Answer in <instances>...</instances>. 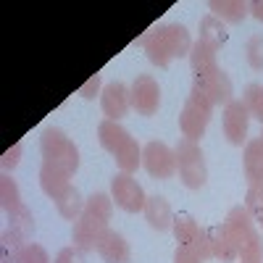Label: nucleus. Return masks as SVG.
I'll list each match as a JSON object with an SVG mask.
<instances>
[{
  "label": "nucleus",
  "mask_w": 263,
  "mask_h": 263,
  "mask_svg": "<svg viewBox=\"0 0 263 263\" xmlns=\"http://www.w3.org/2000/svg\"><path fill=\"white\" fill-rule=\"evenodd\" d=\"M248 63L253 66L255 71L263 69V37L260 34L248 40Z\"/></svg>",
  "instance_id": "obj_30"
},
{
  "label": "nucleus",
  "mask_w": 263,
  "mask_h": 263,
  "mask_svg": "<svg viewBox=\"0 0 263 263\" xmlns=\"http://www.w3.org/2000/svg\"><path fill=\"white\" fill-rule=\"evenodd\" d=\"M245 208L253 216V221L263 227V187H250L245 195Z\"/></svg>",
  "instance_id": "obj_29"
},
{
  "label": "nucleus",
  "mask_w": 263,
  "mask_h": 263,
  "mask_svg": "<svg viewBox=\"0 0 263 263\" xmlns=\"http://www.w3.org/2000/svg\"><path fill=\"white\" fill-rule=\"evenodd\" d=\"M111 197H114V203L126 213L145 211V200H147V195L142 192L137 179L132 177V174H124V171H119L111 179Z\"/></svg>",
  "instance_id": "obj_9"
},
{
  "label": "nucleus",
  "mask_w": 263,
  "mask_h": 263,
  "mask_svg": "<svg viewBox=\"0 0 263 263\" xmlns=\"http://www.w3.org/2000/svg\"><path fill=\"white\" fill-rule=\"evenodd\" d=\"M242 103L248 108L250 119H258L263 124V84H248L245 95H242Z\"/></svg>",
  "instance_id": "obj_27"
},
{
  "label": "nucleus",
  "mask_w": 263,
  "mask_h": 263,
  "mask_svg": "<svg viewBox=\"0 0 263 263\" xmlns=\"http://www.w3.org/2000/svg\"><path fill=\"white\" fill-rule=\"evenodd\" d=\"M142 213L147 218V224L156 232H166L174 224V211H171V205H168V200L163 195H150L145 200V211Z\"/></svg>",
  "instance_id": "obj_14"
},
{
  "label": "nucleus",
  "mask_w": 263,
  "mask_h": 263,
  "mask_svg": "<svg viewBox=\"0 0 263 263\" xmlns=\"http://www.w3.org/2000/svg\"><path fill=\"white\" fill-rule=\"evenodd\" d=\"M208 8L218 21H227V24H242L245 16L250 13L245 0H211Z\"/></svg>",
  "instance_id": "obj_18"
},
{
  "label": "nucleus",
  "mask_w": 263,
  "mask_h": 263,
  "mask_svg": "<svg viewBox=\"0 0 263 263\" xmlns=\"http://www.w3.org/2000/svg\"><path fill=\"white\" fill-rule=\"evenodd\" d=\"M40 187L55 203L58 197L71 187V177L66 171H61V168H53L48 163H42V168H40Z\"/></svg>",
  "instance_id": "obj_17"
},
{
  "label": "nucleus",
  "mask_w": 263,
  "mask_h": 263,
  "mask_svg": "<svg viewBox=\"0 0 263 263\" xmlns=\"http://www.w3.org/2000/svg\"><path fill=\"white\" fill-rule=\"evenodd\" d=\"M248 8L258 21H263V0H253V3H248Z\"/></svg>",
  "instance_id": "obj_37"
},
{
  "label": "nucleus",
  "mask_w": 263,
  "mask_h": 263,
  "mask_svg": "<svg viewBox=\"0 0 263 263\" xmlns=\"http://www.w3.org/2000/svg\"><path fill=\"white\" fill-rule=\"evenodd\" d=\"M98 90H100V74H95V77L87 79V84L79 87V95H82L84 100H92V98L98 95Z\"/></svg>",
  "instance_id": "obj_35"
},
{
  "label": "nucleus",
  "mask_w": 263,
  "mask_h": 263,
  "mask_svg": "<svg viewBox=\"0 0 263 263\" xmlns=\"http://www.w3.org/2000/svg\"><path fill=\"white\" fill-rule=\"evenodd\" d=\"M53 263H79V250L77 248H63Z\"/></svg>",
  "instance_id": "obj_36"
},
{
  "label": "nucleus",
  "mask_w": 263,
  "mask_h": 263,
  "mask_svg": "<svg viewBox=\"0 0 263 263\" xmlns=\"http://www.w3.org/2000/svg\"><path fill=\"white\" fill-rule=\"evenodd\" d=\"M211 114H213V105L203 95H197L195 90H190V95L184 100V108H182V114H179V129H182V135L187 140L197 142V140L205 135V129L211 124Z\"/></svg>",
  "instance_id": "obj_6"
},
{
  "label": "nucleus",
  "mask_w": 263,
  "mask_h": 263,
  "mask_svg": "<svg viewBox=\"0 0 263 263\" xmlns=\"http://www.w3.org/2000/svg\"><path fill=\"white\" fill-rule=\"evenodd\" d=\"M190 63H192V74H203L216 69V48L205 45V42H192V50H190Z\"/></svg>",
  "instance_id": "obj_22"
},
{
  "label": "nucleus",
  "mask_w": 263,
  "mask_h": 263,
  "mask_svg": "<svg viewBox=\"0 0 263 263\" xmlns=\"http://www.w3.org/2000/svg\"><path fill=\"white\" fill-rule=\"evenodd\" d=\"M242 263H260V260H242Z\"/></svg>",
  "instance_id": "obj_38"
},
{
  "label": "nucleus",
  "mask_w": 263,
  "mask_h": 263,
  "mask_svg": "<svg viewBox=\"0 0 263 263\" xmlns=\"http://www.w3.org/2000/svg\"><path fill=\"white\" fill-rule=\"evenodd\" d=\"M260 145H263V132H260Z\"/></svg>",
  "instance_id": "obj_39"
},
{
  "label": "nucleus",
  "mask_w": 263,
  "mask_h": 263,
  "mask_svg": "<svg viewBox=\"0 0 263 263\" xmlns=\"http://www.w3.org/2000/svg\"><path fill=\"white\" fill-rule=\"evenodd\" d=\"M192 90L197 95H203L211 105H229L234 100L232 79L227 77L221 66H216L211 71H203V74H192Z\"/></svg>",
  "instance_id": "obj_7"
},
{
  "label": "nucleus",
  "mask_w": 263,
  "mask_h": 263,
  "mask_svg": "<svg viewBox=\"0 0 263 263\" xmlns=\"http://www.w3.org/2000/svg\"><path fill=\"white\" fill-rule=\"evenodd\" d=\"M174 263H203V260L190 245H177V250H174Z\"/></svg>",
  "instance_id": "obj_33"
},
{
  "label": "nucleus",
  "mask_w": 263,
  "mask_h": 263,
  "mask_svg": "<svg viewBox=\"0 0 263 263\" xmlns=\"http://www.w3.org/2000/svg\"><path fill=\"white\" fill-rule=\"evenodd\" d=\"M197 40L218 50L221 45H227L229 32L224 29V21H218L213 13H208V16H203V18H200V37H197Z\"/></svg>",
  "instance_id": "obj_20"
},
{
  "label": "nucleus",
  "mask_w": 263,
  "mask_h": 263,
  "mask_svg": "<svg viewBox=\"0 0 263 263\" xmlns=\"http://www.w3.org/2000/svg\"><path fill=\"white\" fill-rule=\"evenodd\" d=\"M0 200H3V211L8 216L16 213L18 208H24L18 184H16V179H11V174H3V177H0Z\"/></svg>",
  "instance_id": "obj_24"
},
{
  "label": "nucleus",
  "mask_w": 263,
  "mask_h": 263,
  "mask_svg": "<svg viewBox=\"0 0 263 263\" xmlns=\"http://www.w3.org/2000/svg\"><path fill=\"white\" fill-rule=\"evenodd\" d=\"M84 211L98 216V218H103V221H111V216H114V197L105 195V192H92L90 197H87V203H84Z\"/></svg>",
  "instance_id": "obj_25"
},
{
  "label": "nucleus",
  "mask_w": 263,
  "mask_h": 263,
  "mask_svg": "<svg viewBox=\"0 0 263 263\" xmlns=\"http://www.w3.org/2000/svg\"><path fill=\"white\" fill-rule=\"evenodd\" d=\"M40 150H42V163H48L53 168H61L71 177L79 168V147L66 137V132L50 126L42 132L40 137Z\"/></svg>",
  "instance_id": "obj_4"
},
{
  "label": "nucleus",
  "mask_w": 263,
  "mask_h": 263,
  "mask_svg": "<svg viewBox=\"0 0 263 263\" xmlns=\"http://www.w3.org/2000/svg\"><path fill=\"white\" fill-rule=\"evenodd\" d=\"M98 140L100 145L116 158V166L124 174L137 171V166L142 163V150L137 145V140L129 135V132L119 124V121H100L98 126Z\"/></svg>",
  "instance_id": "obj_2"
},
{
  "label": "nucleus",
  "mask_w": 263,
  "mask_h": 263,
  "mask_svg": "<svg viewBox=\"0 0 263 263\" xmlns=\"http://www.w3.org/2000/svg\"><path fill=\"white\" fill-rule=\"evenodd\" d=\"M177 153V168H179V177H182V184L190 187V190H200L205 187L208 182V168H205V156L197 142L182 137L174 147Z\"/></svg>",
  "instance_id": "obj_5"
},
{
  "label": "nucleus",
  "mask_w": 263,
  "mask_h": 263,
  "mask_svg": "<svg viewBox=\"0 0 263 263\" xmlns=\"http://www.w3.org/2000/svg\"><path fill=\"white\" fill-rule=\"evenodd\" d=\"M8 221H11L8 229L18 232L21 237H29V234L34 232V218H32V213H29L27 205H24V208H18L16 213H11V216H8Z\"/></svg>",
  "instance_id": "obj_28"
},
{
  "label": "nucleus",
  "mask_w": 263,
  "mask_h": 263,
  "mask_svg": "<svg viewBox=\"0 0 263 263\" xmlns=\"http://www.w3.org/2000/svg\"><path fill=\"white\" fill-rule=\"evenodd\" d=\"M140 45L147 55V61L158 69H168L174 58H190L192 37L182 24H166L158 29H150L145 37H140Z\"/></svg>",
  "instance_id": "obj_1"
},
{
  "label": "nucleus",
  "mask_w": 263,
  "mask_h": 263,
  "mask_svg": "<svg viewBox=\"0 0 263 263\" xmlns=\"http://www.w3.org/2000/svg\"><path fill=\"white\" fill-rule=\"evenodd\" d=\"M100 108L108 121H119L129 114L132 108V100H129V87L121 84V82H111L103 87L100 92Z\"/></svg>",
  "instance_id": "obj_12"
},
{
  "label": "nucleus",
  "mask_w": 263,
  "mask_h": 263,
  "mask_svg": "<svg viewBox=\"0 0 263 263\" xmlns=\"http://www.w3.org/2000/svg\"><path fill=\"white\" fill-rule=\"evenodd\" d=\"M142 166L150 177L171 179L174 174H177V153H174L166 142L153 140L142 147Z\"/></svg>",
  "instance_id": "obj_8"
},
{
  "label": "nucleus",
  "mask_w": 263,
  "mask_h": 263,
  "mask_svg": "<svg viewBox=\"0 0 263 263\" xmlns=\"http://www.w3.org/2000/svg\"><path fill=\"white\" fill-rule=\"evenodd\" d=\"M129 100L132 108L140 114V116H153L161 105V87L158 82L153 79L150 74H140L129 87Z\"/></svg>",
  "instance_id": "obj_11"
},
{
  "label": "nucleus",
  "mask_w": 263,
  "mask_h": 263,
  "mask_svg": "<svg viewBox=\"0 0 263 263\" xmlns=\"http://www.w3.org/2000/svg\"><path fill=\"white\" fill-rule=\"evenodd\" d=\"M200 224L195 221L190 213H174V224H171V232L177 237L179 245H192V239L200 234Z\"/></svg>",
  "instance_id": "obj_23"
},
{
  "label": "nucleus",
  "mask_w": 263,
  "mask_h": 263,
  "mask_svg": "<svg viewBox=\"0 0 263 263\" xmlns=\"http://www.w3.org/2000/svg\"><path fill=\"white\" fill-rule=\"evenodd\" d=\"M18 263H50V255H48V250L42 248V245H34V242H32V245L24 248Z\"/></svg>",
  "instance_id": "obj_31"
},
{
  "label": "nucleus",
  "mask_w": 263,
  "mask_h": 263,
  "mask_svg": "<svg viewBox=\"0 0 263 263\" xmlns=\"http://www.w3.org/2000/svg\"><path fill=\"white\" fill-rule=\"evenodd\" d=\"M248 124L250 114L242 100H232L229 105H224V135L232 145H242L248 140Z\"/></svg>",
  "instance_id": "obj_13"
},
{
  "label": "nucleus",
  "mask_w": 263,
  "mask_h": 263,
  "mask_svg": "<svg viewBox=\"0 0 263 263\" xmlns=\"http://www.w3.org/2000/svg\"><path fill=\"white\" fill-rule=\"evenodd\" d=\"M98 255H100L105 263H129L132 250H129V242L124 239V234L108 229L105 237L100 239V245H98Z\"/></svg>",
  "instance_id": "obj_15"
},
{
  "label": "nucleus",
  "mask_w": 263,
  "mask_h": 263,
  "mask_svg": "<svg viewBox=\"0 0 263 263\" xmlns=\"http://www.w3.org/2000/svg\"><path fill=\"white\" fill-rule=\"evenodd\" d=\"M242 168H245V179L250 187H263V145H260V140L245 142Z\"/></svg>",
  "instance_id": "obj_16"
},
{
  "label": "nucleus",
  "mask_w": 263,
  "mask_h": 263,
  "mask_svg": "<svg viewBox=\"0 0 263 263\" xmlns=\"http://www.w3.org/2000/svg\"><path fill=\"white\" fill-rule=\"evenodd\" d=\"M18 161H21V142H16L11 150L3 153V168H6V174L13 171V168L18 166Z\"/></svg>",
  "instance_id": "obj_34"
},
{
  "label": "nucleus",
  "mask_w": 263,
  "mask_h": 263,
  "mask_svg": "<svg viewBox=\"0 0 263 263\" xmlns=\"http://www.w3.org/2000/svg\"><path fill=\"white\" fill-rule=\"evenodd\" d=\"M84 203H87V200H82L79 190L71 184V187L55 200V208H58V213H61L63 218H69V221H77V218L84 213Z\"/></svg>",
  "instance_id": "obj_21"
},
{
  "label": "nucleus",
  "mask_w": 263,
  "mask_h": 263,
  "mask_svg": "<svg viewBox=\"0 0 263 263\" xmlns=\"http://www.w3.org/2000/svg\"><path fill=\"white\" fill-rule=\"evenodd\" d=\"M208 239H211V253L216 260H221V263H234L239 255H237V248L232 242V237L227 234L224 224L221 227H211L208 229Z\"/></svg>",
  "instance_id": "obj_19"
},
{
  "label": "nucleus",
  "mask_w": 263,
  "mask_h": 263,
  "mask_svg": "<svg viewBox=\"0 0 263 263\" xmlns=\"http://www.w3.org/2000/svg\"><path fill=\"white\" fill-rule=\"evenodd\" d=\"M190 248H192L197 255H200V260L213 258V253H211V239H208V229H200V234L192 239V245H190Z\"/></svg>",
  "instance_id": "obj_32"
},
{
  "label": "nucleus",
  "mask_w": 263,
  "mask_h": 263,
  "mask_svg": "<svg viewBox=\"0 0 263 263\" xmlns=\"http://www.w3.org/2000/svg\"><path fill=\"white\" fill-rule=\"evenodd\" d=\"M108 232V221L92 216V213H82L77 221H74V232H71V242L79 253H90V250H98L100 239L105 237Z\"/></svg>",
  "instance_id": "obj_10"
},
{
  "label": "nucleus",
  "mask_w": 263,
  "mask_h": 263,
  "mask_svg": "<svg viewBox=\"0 0 263 263\" xmlns=\"http://www.w3.org/2000/svg\"><path fill=\"white\" fill-rule=\"evenodd\" d=\"M24 239L27 237H21L13 229H6L3 232V263H18L21 253H24V248H27Z\"/></svg>",
  "instance_id": "obj_26"
},
{
  "label": "nucleus",
  "mask_w": 263,
  "mask_h": 263,
  "mask_svg": "<svg viewBox=\"0 0 263 263\" xmlns=\"http://www.w3.org/2000/svg\"><path fill=\"white\" fill-rule=\"evenodd\" d=\"M227 234L232 237V242L237 248V255L242 260H263V242H260V234L253 227V216L248 213L245 205H234L227 213V221H224Z\"/></svg>",
  "instance_id": "obj_3"
}]
</instances>
